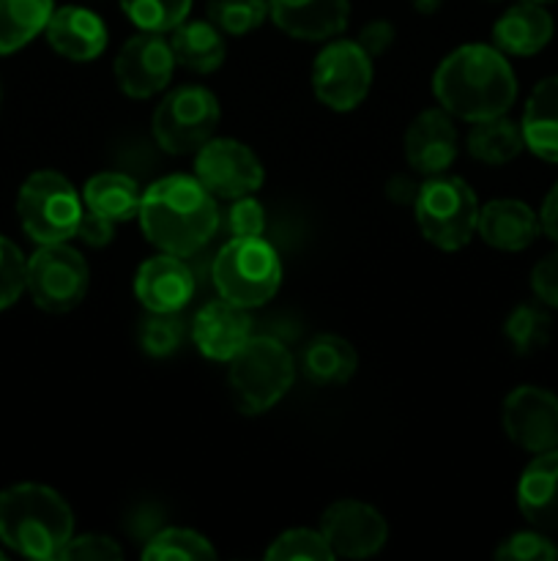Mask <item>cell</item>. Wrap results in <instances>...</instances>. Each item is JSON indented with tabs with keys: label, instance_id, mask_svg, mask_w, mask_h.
Returning <instances> with one entry per match:
<instances>
[{
	"label": "cell",
	"instance_id": "6da1fadb",
	"mask_svg": "<svg viewBox=\"0 0 558 561\" xmlns=\"http://www.w3.org/2000/svg\"><path fill=\"white\" fill-rule=\"evenodd\" d=\"M432 93L449 115L476 124L509 113L518 99V80L498 47L463 44L435 69Z\"/></svg>",
	"mask_w": 558,
	"mask_h": 561
},
{
	"label": "cell",
	"instance_id": "7a4b0ae2",
	"mask_svg": "<svg viewBox=\"0 0 558 561\" xmlns=\"http://www.w3.org/2000/svg\"><path fill=\"white\" fill-rule=\"evenodd\" d=\"M140 228L146 239L167 255L189 257L213 239L219 208L211 192L195 175H164L153 181L140 201Z\"/></svg>",
	"mask_w": 558,
	"mask_h": 561
},
{
	"label": "cell",
	"instance_id": "3957f363",
	"mask_svg": "<svg viewBox=\"0 0 558 561\" xmlns=\"http://www.w3.org/2000/svg\"><path fill=\"white\" fill-rule=\"evenodd\" d=\"M74 537V515L58 491L20 482L0 491V542L25 559H60Z\"/></svg>",
	"mask_w": 558,
	"mask_h": 561
},
{
	"label": "cell",
	"instance_id": "277c9868",
	"mask_svg": "<svg viewBox=\"0 0 558 561\" xmlns=\"http://www.w3.org/2000/svg\"><path fill=\"white\" fill-rule=\"evenodd\" d=\"M228 365L230 394L235 409L246 416L266 414L295 381L293 354L274 337H249Z\"/></svg>",
	"mask_w": 558,
	"mask_h": 561
},
{
	"label": "cell",
	"instance_id": "5b68a950",
	"mask_svg": "<svg viewBox=\"0 0 558 561\" xmlns=\"http://www.w3.org/2000/svg\"><path fill=\"white\" fill-rule=\"evenodd\" d=\"M476 192L457 175H430L414 201L421 236L443 252H457L474 239L479 225Z\"/></svg>",
	"mask_w": 558,
	"mask_h": 561
},
{
	"label": "cell",
	"instance_id": "8992f818",
	"mask_svg": "<svg viewBox=\"0 0 558 561\" xmlns=\"http://www.w3.org/2000/svg\"><path fill=\"white\" fill-rule=\"evenodd\" d=\"M213 285L219 296L239 307H260L282 285V263L263 236L230 239L213 261Z\"/></svg>",
	"mask_w": 558,
	"mask_h": 561
},
{
	"label": "cell",
	"instance_id": "52a82bcc",
	"mask_svg": "<svg viewBox=\"0 0 558 561\" xmlns=\"http://www.w3.org/2000/svg\"><path fill=\"white\" fill-rule=\"evenodd\" d=\"M16 217L27 239L36 244H60L77 236L82 219V203L66 175L55 170H38L27 175L16 195Z\"/></svg>",
	"mask_w": 558,
	"mask_h": 561
},
{
	"label": "cell",
	"instance_id": "ba28073f",
	"mask_svg": "<svg viewBox=\"0 0 558 561\" xmlns=\"http://www.w3.org/2000/svg\"><path fill=\"white\" fill-rule=\"evenodd\" d=\"M222 110L213 91L202 85H181L159 102L153 113V137L159 148L175 157L197 153L217 131Z\"/></svg>",
	"mask_w": 558,
	"mask_h": 561
},
{
	"label": "cell",
	"instance_id": "9c48e42d",
	"mask_svg": "<svg viewBox=\"0 0 558 561\" xmlns=\"http://www.w3.org/2000/svg\"><path fill=\"white\" fill-rule=\"evenodd\" d=\"M88 285H91V268L85 257L66 241L42 244L27 261V294L44 312L53 316L71 312L82 305Z\"/></svg>",
	"mask_w": 558,
	"mask_h": 561
},
{
	"label": "cell",
	"instance_id": "30bf717a",
	"mask_svg": "<svg viewBox=\"0 0 558 561\" xmlns=\"http://www.w3.org/2000/svg\"><path fill=\"white\" fill-rule=\"evenodd\" d=\"M372 88V58L359 42H332L312 66V91L328 110L348 113L367 99Z\"/></svg>",
	"mask_w": 558,
	"mask_h": 561
},
{
	"label": "cell",
	"instance_id": "8fae6325",
	"mask_svg": "<svg viewBox=\"0 0 558 561\" xmlns=\"http://www.w3.org/2000/svg\"><path fill=\"white\" fill-rule=\"evenodd\" d=\"M195 179L222 201L255 195L266 181L260 159L249 146L230 137H211L195 157Z\"/></svg>",
	"mask_w": 558,
	"mask_h": 561
},
{
	"label": "cell",
	"instance_id": "7c38bea8",
	"mask_svg": "<svg viewBox=\"0 0 558 561\" xmlns=\"http://www.w3.org/2000/svg\"><path fill=\"white\" fill-rule=\"evenodd\" d=\"M321 535L334 559H370L383 551L388 540L386 518L375 507L356 499H339L323 513Z\"/></svg>",
	"mask_w": 558,
	"mask_h": 561
},
{
	"label": "cell",
	"instance_id": "4fadbf2b",
	"mask_svg": "<svg viewBox=\"0 0 558 561\" xmlns=\"http://www.w3.org/2000/svg\"><path fill=\"white\" fill-rule=\"evenodd\" d=\"M509 442L531 455L558 447V398L542 387H518L507 394L501 409Z\"/></svg>",
	"mask_w": 558,
	"mask_h": 561
},
{
	"label": "cell",
	"instance_id": "5bb4252c",
	"mask_svg": "<svg viewBox=\"0 0 558 561\" xmlns=\"http://www.w3.org/2000/svg\"><path fill=\"white\" fill-rule=\"evenodd\" d=\"M175 55L162 33L140 31L120 47L115 58V80L131 99H151L170 85Z\"/></svg>",
	"mask_w": 558,
	"mask_h": 561
},
{
	"label": "cell",
	"instance_id": "9a60e30c",
	"mask_svg": "<svg viewBox=\"0 0 558 561\" xmlns=\"http://www.w3.org/2000/svg\"><path fill=\"white\" fill-rule=\"evenodd\" d=\"M457 126L443 107L425 110L405 129V162L414 173L427 175V179L446 173L457 159Z\"/></svg>",
	"mask_w": 558,
	"mask_h": 561
},
{
	"label": "cell",
	"instance_id": "2e32d148",
	"mask_svg": "<svg viewBox=\"0 0 558 561\" xmlns=\"http://www.w3.org/2000/svg\"><path fill=\"white\" fill-rule=\"evenodd\" d=\"M252 337V318L246 307L222 299L208 301L191 318V340L206 359L230 362Z\"/></svg>",
	"mask_w": 558,
	"mask_h": 561
},
{
	"label": "cell",
	"instance_id": "e0dca14e",
	"mask_svg": "<svg viewBox=\"0 0 558 561\" xmlns=\"http://www.w3.org/2000/svg\"><path fill=\"white\" fill-rule=\"evenodd\" d=\"M274 25L299 42H332L348 27L350 0H268Z\"/></svg>",
	"mask_w": 558,
	"mask_h": 561
},
{
	"label": "cell",
	"instance_id": "ac0fdd59",
	"mask_svg": "<svg viewBox=\"0 0 558 561\" xmlns=\"http://www.w3.org/2000/svg\"><path fill=\"white\" fill-rule=\"evenodd\" d=\"M135 294L148 312H181L195 296V277L184 257L162 252L137 268Z\"/></svg>",
	"mask_w": 558,
	"mask_h": 561
},
{
	"label": "cell",
	"instance_id": "d6986e66",
	"mask_svg": "<svg viewBox=\"0 0 558 561\" xmlns=\"http://www.w3.org/2000/svg\"><path fill=\"white\" fill-rule=\"evenodd\" d=\"M47 42L60 58L88 64L96 60L107 47V25L102 16L82 5H60L53 11L47 27Z\"/></svg>",
	"mask_w": 558,
	"mask_h": 561
},
{
	"label": "cell",
	"instance_id": "ffe728a7",
	"mask_svg": "<svg viewBox=\"0 0 558 561\" xmlns=\"http://www.w3.org/2000/svg\"><path fill=\"white\" fill-rule=\"evenodd\" d=\"M518 507L539 531H558V447L534 455L518 482Z\"/></svg>",
	"mask_w": 558,
	"mask_h": 561
},
{
	"label": "cell",
	"instance_id": "44dd1931",
	"mask_svg": "<svg viewBox=\"0 0 558 561\" xmlns=\"http://www.w3.org/2000/svg\"><path fill=\"white\" fill-rule=\"evenodd\" d=\"M476 233L501 252H523L542 233L539 214L528 203L514 201V197L490 201L485 208H479Z\"/></svg>",
	"mask_w": 558,
	"mask_h": 561
},
{
	"label": "cell",
	"instance_id": "7402d4cb",
	"mask_svg": "<svg viewBox=\"0 0 558 561\" xmlns=\"http://www.w3.org/2000/svg\"><path fill=\"white\" fill-rule=\"evenodd\" d=\"M553 33H556V22H553L550 11L545 5L518 0L512 9H507L496 20L492 42L503 55L528 58V55L542 53L550 44Z\"/></svg>",
	"mask_w": 558,
	"mask_h": 561
},
{
	"label": "cell",
	"instance_id": "603a6c76",
	"mask_svg": "<svg viewBox=\"0 0 558 561\" xmlns=\"http://www.w3.org/2000/svg\"><path fill=\"white\" fill-rule=\"evenodd\" d=\"M525 148L545 162L558 164V75L545 77L525 102L523 121Z\"/></svg>",
	"mask_w": 558,
	"mask_h": 561
},
{
	"label": "cell",
	"instance_id": "cb8c5ba5",
	"mask_svg": "<svg viewBox=\"0 0 558 561\" xmlns=\"http://www.w3.org/2000/svg\"><path fill=\"white\" fill-rule=\"evenodd\" d=\"M359 354L339 334H317L301 351V373L315 387H339L356 376Z\"/></svg>",
	"mask_w": 558,
	"mask_h": 561
},
{
	"label": "cell",
	"instance_id": "d4e9b609",
	"mask_svg": "<svg viewBox=\"0 0 558 561\" xmlns=\"http://www.w3.org/2000/svg\"><path fill=\"white\" fill-rule=\"evenodd\" d=\"M170 33H173L170 47H173L175 64L184 69L195 75H211L224 64L228 47H224L222 31L211 20H184Z\"/></svg>",
	"mask_w": 558,
	"mask_h": 561
},
{
	"label": "cell",
	"instance_id": "484cf974",
	"mask_svg": "<svg viewBox=\"0 0 558 561\" xmlns=\"http://www.w3.org/2000/svg\"><path fill=\"white\" fill-rule=\"evenodd\" d=\"M82 201L88 211L102 214L113 222H126L140 214L142 192L137 181L126 173H98L85 184Z\"/></svg>",
	"mask_w": 558,
	"mask_h": 561
},
{
	"label": "cell",
	"instance_id": "4316f807",
	"mask_svg": "<svg viewBox=\"0 0 558 561\" xmlns=\"http://www.w3.org/2000/svg\"><path fill=\"white\" fill-rule=\"evenodd\" d=\"M53 0H0V55L31 44L53 16Z\"/></svg>",
	"mask_w": 558,
	"mask_h": 561
},
{
	"label": "cell",
	"instance_id": "83f0119b",
	"mask_svg": "<svg viewBox=\"0 0 558 561\" xmlns=\"http://www.w3.org/2000/svg\"><path fill=\"white\" fill-rule=\"evenodd\" d=\"M525 148L523 129L507 115L476 121L468 131V153L485 164H507Z\"/></svg>",
	"mask_w": 558,
	"mask_h": 561
},
{
	"label": "cell",
	"instance_id": "f1b7e54d",
	"mask_svg": "<svg viewBox=\"0 0 558 561\" xmlns=\"http://www.w3.org/2000/svg\"><path fill=\"white\" fill-rule=\"evenodd\" d=\"M503 334H507L514 354L531 356L550 343L553 318L542 301L539 305H531V301L528 305H518L509 312L507 323H503Z\"/></svg>",
	"mask_w": 558,
	"mask_h": 561
},
{
	"label": "cell",
	"instance_id": "f546056e",
	"mask_svg": "<svg viewBox=\"0 0 558 561\" xmlns=\"http://www.w3.org/2000/svg\"><path fill=\"white\" fill-rule=\"evenodd\" d=\"M118 3L124 14L148 33H170L189 20L191 11V0H118Z\"/></svg>",
	"mask_w": 558,
	"mask_h": 561
},
{
	"label": "cell",
	"instance_id": "4dcf8cb0",
	"mask_svg": "<svg viewBox=\"0 0 558 561\" xmlns=\"http://www.w3.org/2000/svg\"><path fill=\"white\" fill-rule=\"evenodd\" d=\"M184 337L186 327L178 312H148L137 327V343H140L142 354L153 356V359L175 354Z\"/></svg>",
	"mask_w": 558,
	"mask_h": 561
},
{
	"label": "cell",
	"instance_id": "1f68e13d",
	"mask_svg": "<svg viewBox=\"0 0 558 561\" xmlns=\"http://www.w3.org/2000/svg\"><path fill=\"white\" fill-rule=\"evenodd\" d=\"M211 542L191 529H162L151 535L148 546L142 548V559L167 561V559H213Z\"/></svg>",
	"mask_w": 558,
	"mask_h": 561
},
{
	"label": "cell",
	"instance_id": "d6a6232c",
	"mask_svg": "<svg viewBox=\"0 0 558 561\" xmlns=\"http://www.w3.org/2000/svg\"><path fill=\"white\" fill-rule=\"evenodd\" d=\"M208 20L228 36H246L268 20V0H208Z\"/></svg>",
	"mask_w": 558,
	"mask_h": 561
},
{
	"label": "cell",
	"instance_id": "836d02e7",
	"mask_svg": "<svg viewBox=\"0 0 558 561\" xmlns=\"http://www.w3.org/2000/svg\"><path fill=\"white\" fill-rule=\"evenodd\" d=\"M266 559L271 561H295V559H312V561H332L334 553L328 542L323 540L321 531L312 529H290L279 535L266 551Z\"/></svg>",
	"mask_w": 558,
	"mask_h": 561
},
{
	"label": "cell",
	"instance_id": "e575fe53",
	"mask_svg": "<svg viewBox=\"0 0 558 561\" xmlns=\"http://www.w3.org/2000/svg\"><path fill=\"white\" fill-rule=\"evenodd\" d=\"M27 290V261L14 241L0 236V310L16 305Z\"/></svg>",
	"mask_w": 558,
	"mask_h": 561
},
{
	"label": "cell",
	"instance_id": "d590c367",
	"mask_svg": "<svg viewBox=\"0 0 558 561\" xmlns=\"http://www.w3.org/2000/svg\"><path fill=\"white\" fill-rule=\"evenodd\" d=\"M496 559L501 561H553L558 559V548L547 537V531H518L507 537L496 548Z\"/></svg>",
	"mask_w": 558,
	"mask_h": 561
},
{
	"label": "cell",
	"instance_id": "8d00e7d4",
	"mask_svg": "<svg viewBox=\"0 0 558 561\" xmlns=\"http://www.w3.org/2000/svg\"><path fill=\"white\" fill-rule=\"evenodd\" d=\"M266 230V211L252 195L235 197L228 208V233L230 239H257Z\"/></svg>",
	"mask_w": 558,
	"mask_h": 561
},
{
	"label": "cell",
	"instance_id": "74e56055",
	"mask_svg": "<svg viewBox=\"0 0 558 561\" xmlns=\"http://www.w3.org/2000/svg\"><path fill=\"white\" fill-rule=\"evenodd\" d=\"M124 551L115 540L104 535H80L71 537L66 548L60 551V559H82V561H102V559H120Z\"/></svg>",
	"mask_w": 558,
	"mask_h": 561
},
{
	"label": "cell",
	"instance_id": "f35d334b",
	"mask_svg": "<svg viewBox=\"0 0 558 561\" xmlns=\"http://www.w3.org/2000/svg\"><path fill=\"white\" fill-rule=\"evenodd\" d=\"M531 290L542 305L558 310V250L536 263L531 272Z\"/></svg>",
	"mask_w": 558,
	"mask_h": 561
},
{
	"label": "cell",
	"instance_id": "ab89813d",
	"mask_svg": "<svg viewBox=\"0 0 558 561\" xmlns=\"http://www.w3.org/2000/svg\"><path fill=\"white\" fill-rule=\"evenodd\" d=\"M356 42L361 44V49H364L370 58H381V55L394 44V25L388 20L367 22Z\"/></svg>",
	"mask_w": 558,
	"mask_h": 561
},
{
	"label": "cell",
	"instance_id": "60d3db41",
	"mask_svg": "<svg viewBox=\"0 0 558 561\" xmlns=\"http://www.w3.org/2000/svg\"><path fill=\"white\" fill-rule=\"evenodd\" d=\"M77 236H80L88 247H104L115 239V222L102 217V214L85 211L80 219V228H77Z\"/></svg>",
	"mask_w": 558,
	"mask_h": 561
},
{
	"label": "cell",
	"instance_id": "b9f144b4",
	"mask_svg": "<svg viewBox=\"0 0 558 561\" xmlns=\"http://www.w3.org/2000/svg\"><path fill=\"white\" fill-rule=\"evenodd\" d=\"M539 225H542V233L558 244V181L553 184V190L547 192L545 203H542Z\"/></svg>",
	"mask_w": 558,
	"mask_h": 561
},
{
	"label": "cell",
	"instance_id": "7bdbcfd3",
	"mask_svg": "<svg viewBox=\"0 0 558 561\" xmlns=\"http://www.w3.org/2000/svg\"><path fill=\"white\" fill-rule=\"evenodd\" d=\"M416 195H419V186L410 184L408 179H392L388 181V197H394L397 203H410L416 201Z\"/></svg>",
	"mask_w": 558,
	"mask_h": 561
},
{
	"label": "cell",
	"instance_id": "ee69618b",
	"mask_svg": "<svg viewBox=\"0 0 558 561\" xmlns=\"http://www.w3.org/2000/svg\"><path fill=\"white\" fill-rule=\"evenodd\" d=\"M443 0H410V5H414L419 14H435L438 9H441Z\"/></svg>",
	"mask_w": 558,
	"mask_h": 561
},
{
	"label": "cell",
	"instance_id": "f6af8a7d",
	"mask_svg": "<svg viewBox=\"0 0 558 561\" xmlns=\"http://www.w3.org/2000/svg\"><path fill=\"white\" fill-rule=\"evenodd\" d=\"M523 3H539V5H547V3H556V0H523Z\"/></svg>",
	"mask_w": 558,
	"mask_h": 561
},
{
	"label": "cell",
	"instance_id": "bcb514c9",
	"mask_svg": "<svg viewBox=\"0 0 558 561\" xmlns=\"http://www.w3.org/2000/svg\"><path fill=\"white\" fill-rule=\"evenodd\" d=\"M0 102H3V91H0Z\"/></svg>",
	"mask_w": 558,
	"mask_h": 561
},
{
	"label": "cell",
	"instance_id": "7dc6e473",
	"mask_svg": "<svg viewBox=\"0 0 558 561\" xmlns=\"http://www.w3.org/2000/svg\"><path fill=\"white\" fill-rule=\"evenodd\" d=\"M3 557H5V553H3V551H0V559H3Z\"/></svg>",
	"mask_w": 558,
	"mask_h": 561
}]
</instances>
